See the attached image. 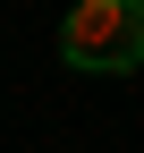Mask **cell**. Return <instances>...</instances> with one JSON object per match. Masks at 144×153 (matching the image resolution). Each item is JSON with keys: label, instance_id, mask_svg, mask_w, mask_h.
<instances>
[{"label": "cell", "instance_id": "cell-1", "mask_svg": "<svg viewBox=\"0 0 144 153\" xmlns=\"http://www.w3.org/2000/svg\"><path fill=\"white\" fill-rule=\"evenodd\" d=\"M60 60L85 68V76L144 68V0H76L60 26Z\"/></svg>", "mask_w": 144, "mask_h": 153}]
</instances>
